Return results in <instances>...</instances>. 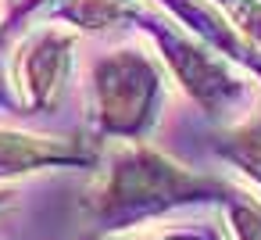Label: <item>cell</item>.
<instances>
[{"label":"cell","mask_w":261,"mask_h":240,"mask_svg":"<svg viewBox=\"0 0 261 240\" xmlns=\"http://www.w3.org/2000/svg\"><path fill=\"white\" fill-rule=\"evenodd\" d=\"M136 26L154 36V43L161 51V65L175 76V83L182 86V93L197 108H204V115L229 118L243 104L247 83L232 72V61L222 58L215 47H207L179 18H165V15L143 8V15H140Z\"/></svg>","instance_id":"cell-3"},{"label":"cell","mask_w":261,"mask_h":240,"mask_svg":"<svg viewBox=\"0 0 261 240\" xmlns=\"http://www.w3.org/2000/svg\"><path fill=\"white\" fill-rule=\"evenodd\" d=\"M215 8L232 22V29L261 51V0H215Z\"/></svg>","instance_id":"cell-9"},{"label":"cell","mask_w":261,"mask_h":240,"mask_svg":"<svg viewBox=\"0 0 261 240\" xmlns=\"http://www.w3.org/2000/svg\"><path fill=\"white\" fill-rule=\"evenodd\" d=\"M72 54H75V33L61 26H40L15 47L11 83L29 115H43L58 104L72 72Z\"/></svg>","instance_id":"cell-4"},{"label":"cell","mask_w":261,"mask_h":240,"mask_svg":"<svg viewBox=\"0 0 261 240\" xmlns=\"http://www.w3.org/2000/svg\"><path fill=\"white\" fill-rule=\"evenodd\" d=\"M97 240H222L218 229L175 226V229H147V233H104Z\"/></svg>","instance_id":"cell-10"},{"label":"cell","mask_w":261,"mask_h":240,"mask_svg":"<svg viewBox=\"0 0 261 240\" xmlns=\"http://www.w3.org/2000/svg\"><path fill=\"white\" fill-rule=\"evenodd\" d=\"M222 204H225V222H229L232 240H261V201L257 197L229 186Z\"/></svg>","instance_id":"cell-8"},{"label":"cell","mask_w":261,"mask_h":240,"mask_svg":"<svg viewBox=\"0 0 261 240\" xmlns=\"http://www.w3.org/2000/svg\"><path fill=\"white\" fill-rule=\"evenodd\" d=\"M165 97V72L143 47H118L90 65V111L100 136L143 140Z\"/></svg>","instance_id":"cell-2"},{"label":"cell","mask_w":261,"mask_h":240,"mask_svg":"<svg viewBox=\"0 0 261 240\" xmlns=\"http://www.w3.org/2000/svg\"><path fill=\"white\" fill-rule=\"evenodd\" d=\"M40 4H47V0H18V4H15V15H29V11H36Z\"/></svg>","instance_id":"cell-11"},{"label":"cell","mask_w":261,"mask_h":240,"mask_svg":"<svg viewBox=\"0 0 261 240\" xmlns=\"http://www.w3.org/2000/svg\"><path fill=\"white\" fill-rule=\"evenodd\" d=\"M143 4L140 0H58L54 18L68 22L79 33H108L140 22Z\"/></svg>","instance_id":"cell-6"},{"label":"cell","mask_w":261,"mask_h":240,"mask_svg":"<svg viewBox=\"0 0 261 240\" xmlns=\"http://www.w3.org/2000/svg\"><path fill=\"white\" fill-rule=\"evenodd\" d=\"M218 154L229 158L232 165H240L257 186H261V111L254 108L240 126H232L225 133V140L218 143Z\"/></svg>","instance_id":"cell-7"},{"label":"cell","mask_w":261,"mask_h":240,"mask_svg":"<svg viewBox=\"0 0 261 240\" xmlns=\"http://www.w3.org/2000/svg\"><path fill=\"white\" fill-rule=\"evenodd\" d=\"M225 194L229 183L197 176L143 140H118L104 176L86 197V211L104 233H125L182 204L222 201Z\"/></svg>","instance_id":"cell-1"},{"label":"cell","mask_w":261,"mask_h":240,"mask_svg":"<svg viewBox=\"0 0 261 240\" xmlns=\"http://www.w3.org/2000/svg\"><path fill=\"white\" fill-rule=\"evenodd\" d=\"M11 197H15V194H11V190H0V211H4V208H8V204H11Z\"/></svg>","instance_id":"cell-12"},{"label":"cell","mask_w":261,"mask_h":240,"mask_svg":"<svg viewBox=\"0 0 261 240\" xmlns=\"http://www.w3.org/2000/svg\"><path fill=\"white\" fill-rule=\"evenodd\" d=\"M93 147L61 136H36L18 129H0V179L40 172V169H83L93 165Z\"/></svg>","instance_id":"cell-5"}]
</instances>
